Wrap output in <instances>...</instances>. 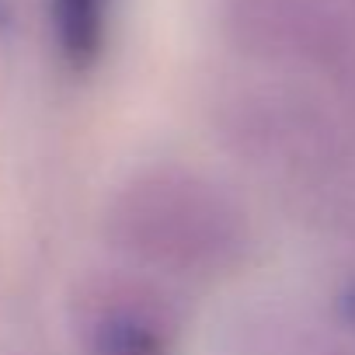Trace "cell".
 I'll use <instances>...</instances> for the list:
<instances>
[{"label":"cell","mask_w":355,"mask_h":355,"mask_svg":"<svg viewBox=\"0 0 355 355\" xmlns=\"http://www.w3.org/2000/svg\"><path fill=\"white\" fill-rule=\"evenodd\" d=\"M345 313H348V320L355 324V289H352V293L345 296Z\"/></svg>","instance_id":"277c9868"},{"label":"cell","mask_w":355,"mask_h":355,"mask_svg":"<svg viewBox=\"0 0 355 355\" xmlns=\"http://www.w3.org/2000/svg\"><path fill=\"white\" fill-rule=\"evenodd\" d=\"M112 0H53L56 39L70 67L87 70L105 46Z\"/></svg>","instance_id":"7a4b0ae2"},{"label":"cell","mask_w":355,"mask_h":355,"mask_svg":"<svg viewBox=\"0 0 355 355\" xmlns=\"http://www.w3.org/2000/svg\"><path fill=\"white\" fill-rule=\"evenodd\" d=\"M132 248L157 261L199 265L227 248V213L192 182H157L125 209Z\"/></svg>","instance_id":"6da1fadb"},{"label":"cell","mask_w":355,"mask_h":355,"mask_svg":"<svg viewBox=\"0 0 355 355\" xmlns=\"http://www.w3.org/2000/svg\"><path fill=\"white\" fill-rule=\"evenodd\" d=\"M164 324L143 306H115L94 327V355H164Z\"/></svg>","instance_id":"3957f363"},{"label":"cell","mask_w":355,"mask_h":355,"mask_svg":"<svg viewBox=\"0 0 355 355\" xmlns=\"http://www.w3.org/2000/svg\"><path fill=\"white\" fill-rule=\"evenodd\" d=\"M4 25H8V4L0 0V28H4Z\"/></svg>","instance_id":"5b68a950"}]
</instances>
